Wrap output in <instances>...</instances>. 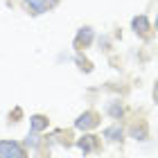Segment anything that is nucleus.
<instances>
[{
  "label": "nucleus",
  "mask_w": 158,
  "mask_h": 158,
  "mask_svg": "<svg viewBox=\"0 0 158 158\" xmlns=\"http://www.w3.org/2000/svg\"><path fill=\"white\" fill-rule=\"evenodd\" d=\"M104 138H109V140H122V127L120 124H113V127H106L104 129Z\"/></svg>",
  "instance_id": "obj_7"
},
{
  "label": "nucleus",
  "mask_w": 158,
  "mask_h": 158,
  "mask_svg": "<svg viewBox=\"0 0 158 158\" xmlns=\"http://www.w3.org/2000/svg\"><path fill=\"white\" fill-rule=\"evenodd\" d=\"M154 95H156V97H158V86H156V90H154Z\"/></svg>",
  "instance_id": "obj_12"
},
{
  "label": "nucleus",
  "mask_w": 158,
  "mask_h": 158,
  "mask_svg": "<svg viewBox=\"0 0 158 158\" xmlns=\"http://www.w3.org/2000/svg\"><path fill=\"white\" fill-rule=\"evenodd\" d=\"M106 113H109L111 118L120 120V118H122V113H124V109H122V104H120V102H111L109 106H106Z\"/></svg>",
  "instance_id": "obj_8"
},
{
  "label": "nucleus",
  "mask_w": 158,
  "mask_h": 158,
  "mask_svg": "<svg viewBox=\"0 0 158 158\" xmlns=\"http://www.w3.org/2000/svg\"><path fill=\"white\" fill-rule=\"evenodd\" d=\"M27 145H32V147H36V145H39V140H36V133L27 135Z\"/></svg>",
  "instance_id": "obj_11"
},
{
  "label": "nucleus",
  "mask_w": 158,
  "mask_h": 158,
  "mask_svg": "<svg viewBox=\"0 0 158 158\" xmlns=\"http://www.w3.org/2000/svg\"><path fill=\"white\" fill-rule=\"evenodd\" d=\"M23 2H25V7H27L32 14H43V11L52 9L59 0H23Z\"/></svg>",
  "instance_id": "obj_2"
},
{
  "label": "nucleus",
  "mask_w": 158,
  "mask_h": 158,
  "mask_svg": "<svg viewBox=\"0 0 158 158\" xmlns=\"http://www.w3.org/2000/svg\"><path fill=\"white\" fill-rule=\"evenodd\" d=\"M131 135H133L135 140H145V138H147V127H145V124H140V127L133 124V127H131Z\"/></svg>",
  "instance_id": "obj_9"
},
{
  "label": "nucleus",
  "mask_w": 158,
  "mask_h": 158,
  "mask_svg": "<svg viewBox=\"0 0 158 158\" xmlns=\"http://www.w3.org/2000/svg\"><path fill=\"white\" fill-rule=\"evenodd\" d=\"M45 127H48V120L43 115H34L32 118V129L34 131H41V129H45Z\"/></svg>",
  "instance_id": "obj_10"
},
{
  "label": "nucleus",
  "mask_w": 158,
  "mask_h": 158,
  "mask_svg": "<svg viewBox=\"0 0 158 158\" xmlns=\"http://www.w3.org/2000/svg\"><path fill=\"white\" fill-rule=\"evenodd\" d=\"M77 147L81 149L84 154H90V152L97 149V138H95V135H84V138L77 142Z\"/></svg>",
  "instance_id": "obj_6"
},
{
  "label": "nucleus",
  "mask_w": 158,
  "mask_h": 158,
  "mask_svg": "<svg viewBox=\"0 0 158 158\" xmlns=\"http://www.w3.org/2000/svg\"><path fill=\"white\" fill-rule=\"evenodd\" d=\"M131 25H133L135 34H140V36H147V34H149V30H152V25H149L147 16H135Z\"/></svg>",
  "instance_id": "obj_5"
},
{
  "label": "nucleus",
  "mask_w": 158,
  "mask_h": 158,
  "mask_svg": "<svg viewBox=\"0 0 158 158\" xmlns=\"http://www.w3.org/2000/svg\"><path fill=\"white\" fill-rule=\"evenodd\" d=\"M93 39H95V34H93L90 27H81V30L77 32V36H75V48L77 50H84V48H88Z\"/></svg>",
  "instance_id": "obj_4"
},
{
  "label": "nucleus",
  "mask_w": 158,
  "mask_h": 158,
  "mask_svg": "<svg viewBox=\"0 0 158 158\" xmlns=\"http://www.w3.org/2000/svg\"><path fill=\"white\" fill-rule=\"evenodd\" d=\"M0 158H25V149L14 140L0 142Z\"/></svg>",
  "instance_id": "obj_1"
},
{
  "label": "nucleus",
  "mask_w": 158,
  "mask_h": 158,
  "mask_svg": "<svg viewBox=\"0 0 158 158\" xmlns=\"http://www.w3.org/2000/svg\"><path fill=\"white\" fill-rule=\"evenodd\" d=\"M156 30H158V16H156Z\"/></svg>",
  "instance_id": "obj_13"
},
{
  "label": "nucleus",
  "mask_w": 158,
  "mask_h": 158,
  "mask_svg": "<svg viewBox=\"0 0 158 158\" xmlns=\"http://www.w3.org/2000/svg\"><path fill=\"white\" fill-rule=\"evenodd\" d=\"M97 124H99V115H97L95 111H86L84 115H79L77 122H75V127H77V129H84V131H86V129L97 127Z\"/></svg>",
  "instance_id": "obj_3"
}]
</instances>
